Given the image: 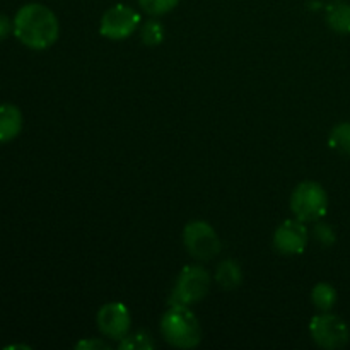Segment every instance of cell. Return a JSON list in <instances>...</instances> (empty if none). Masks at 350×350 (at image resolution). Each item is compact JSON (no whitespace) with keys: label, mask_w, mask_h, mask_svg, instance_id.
Wrapping results in <instances>:
<instances>
[{"label":"cell","mask_w":350,"mask_h":350,"mask_svg":"<svg viewBox=\"0 0 350 350\" xmlns=\"http://www.w3.org/2000/svg\"><path fill=\"white\" fill-rule=\"evenodd\" d=\"M58 34L60 24L57 16L43 3H26L14 17V36L31 50H48L58 40Z\"/></svg>","instance_id":"1"},{"label":"cell","mask_w":350,"mask_h":350,"mask_svg":"<svg viewBox=\"0 0 350 350\" xmlns=\"http://www.w3.org/2000/svg\"><path fill=\"white\" fill-rule=\"evenodd\" d=\"M163 338L176 349H195L202 342V327L193 311L183 304H171L161 318Z\"/></svg>","instance_id":"2"},{"label":"cell","mask_w":350,"mask_h":350,"mask_svg":"<svg viewBox=\"0 0 350 350\" xmlns=\"http://www.w3.org/2000/svg\"><path fill=\"white\" fill-rule=\"evenodd\" d=\"M291 211L303 222H314L328 211V195L317 181H303L291 195Z\"/></svg>","instance_id":"3"},{"label":"cell","mask_w":350,"mask_h":350,"mask_svg":"<svg viewBox=\"0 0 350 350\" xmlns=\"http://www.w3.org/2000/svg\"><path fill=\"white\" fill-rule=\"evenodd\" d=\"M208 289H211V275L207 270L200 265H187L178 273L170 303L191 306L200 303L207 296Z\"/></svg>","instance_id":"4"},{"label":"cell","mask_w":350,"mask_h":350,"mask_svg":"<svg viewBox=\"0 0 350 350\" xmlns=\"http://www.w3.org/2000/svg\"><path fill=\"white\" fill-rule=\"evenodd\" d=\"M310 334L318 347L328 350L345 347L350 338L347 323L337 314H332L330 311L311 318Z\"/></svg>","instance_id":"5"},{"label":"cell","mask_w":350,"mask_h":350,"mask_svg":"<svg viewBox=\"0 0 350 350\" xmlns=\"http://www.w3.org/2000/svg\"><path fill=\"white\" fill-rule=\"evenodd\" d=\"M183 243L187 252L200 262H208L221 252V239L208 222L193 221L185 226Z\"/></svg>","instance_id":"6"},{"label":"cell","mask_w":350,"mask_h":350,"mask_svg":"<svg viewBox=\"0 0 350 350\" xmlns=\"http://www.w3.org/2000/svg\"><path fill=\"white\" fill-rule=\"evenodd\" d=\"M139 23L140 16L139 12H135V9L118 3L103 14L101 23H99V33L108 40L122 41L135 33Z\"/></svg>","instance_id":"7"},{"label":"cell","mask_w":350,"mask_h":350,"mask_svg":"<svg viewBox=\"0 0 350 350\" xmlns=\"http://www.w3.org/2000/svg\"><path fill=\"white\" fill-rule=\"evenodd\" d=\"M96 323H98L99 332L106 338L122 340L132 328V317L125 304L108 303L99 308L98 314H96Z\"/></svg>","instance_id":"8"},{"label":"cell","mask_w":350,"mask_h":350,"mask_svg":"<svg viewBox=\"0 0 350 350\" xmlns=\"http://www.w3.org/2000/svg\"><path fill=\"white\" fill-rule=\"evenodd\" d=\"M310 232L299 219H287L273 232V246L282 255H301L306 250Z\"/></svg>","instance_id":"9"},{"label":"cell","mask_w":350,"mask_h":350,"mask_svg":"<svg viewBox=\"0 0 350 350\" xmlns=\"http://www.w3.org/2000/svg\"><path fill=\"white\" fill-rule=\"evenodd\" d=\"M23 130V113L10 103L0 105V144L16 139Z\"/></svg>","instance_id":"10"},{"label":"cell","mask_w":350,"mask_h":350,"mask_svg":"<svg viewBox=\"0 0 350 350\" xmlns=\"http://www.w3.org/2000/svg\"><path fill=\"white\" fill-rule=\"evenodd\" d=\"M327 23L335 33L350 34V3L344 0L332 2L327 7Z\"/></svg>","instance_id":"11"},{"label":"cell","mask_w":350,"mask_h":350,"mask_svg":"<svg viewBox=\"0 0 350 350\" xmlns=\"http://www.w3.org/2000/svg\"><path fill=\"white\" fill-rule=\"evenodd\" d=\"M215 280L222 289H236L241 286L243 282V270L238 262L234 260H224L219 263L217 270H215Z\"/></svg>","instance_id":"12"},{"label":"cell","mask_w":350,"mask_h":350,"mask_svg":"<svg viewBox=\"0 0 350 350\" xmlns=\"http://www.w3.org/2000/svg\"><path fill=\"white\" fill-rule=\"evenodd\" d=\"M311 301L321 313H327L337 303V291L330 284L318 282L311 291Z\"/></svg>","instance_id":"13"},{"label":"cell","mask_w":350,"mask_h":350,"mask_svg":"<svg viewBox=\"0 0 350 350\" xmlns=\"http://www.w3.org/2000/svg\"><path fill=\"white\" fill-rule=\"evenodd\" d=\"M328 144L337 152L350 156V123H338L337 126H334L328 137Z\"/></svg>","instance_id":"14"},{"label":"cell","mask_w":350,"mask_h":350,"mask_svg":"<svg viewBox=\"0 0 350 350\" xmlns=\"http://www.w3.org/2000/svg\"><path fill=\"white\" fill-rule=\"evenodd\" d=\"M140 38L147 46H157L164 40V26L156 19L146 21L140 27Z\"/></svg>","instance_id":"15"},{"label":"cell","mask_w":350,"mask_h":350,"mask_svg":"<svg viewBox=\"0 0 350 350\" xmlns=\"http://www.w3.org/2000/svg\"><path fill=\"white\" fill-rule=\"evenodd\" d=\"M122 350H150L156 347V342L152 337L144 332H137V334H129L125 338H122L118 344Z\"/></svg>","instance_id":"16"},{"label":"cell","mask_w":350,"mask_h":350,"mask_svg":"<svg viewBox=\"0 0 350 350\" xmlns=\"http://www.w3.org/2000/svg\"><path fill=\"white\" fill-rule=\"evenodd\" d=\"M178 3H180V0H139L140 9L154 17L170 14L171 10L176 9Z\"/></svg>","instance_id":"17"},{"label":"cell","mask_w":350,"mask_h":350,"mask_svg":"<svg viewBox=\"0 0 350 350\" xmlns=\"http://www.w3.org/2000/svg\"><path fill=\"white\" fill-rule=\"evenodd\" d=\"M313 234L317 241L323 246H332L335 243V231L328 224H317Z\"/></svg>","instance_id":"18"},{"label":"cell","mask_w":350,"mask_h":350,"mask_svg":"<svg viewBox=\"0 0 350 350\" xmlns=\"http://www.w3.org/2000/svg\"><path fill=\"white\" fill-rule=\"evenodd\" d=\"M10 33H14V21H10L9 17L0 14V41L5 40Z\"/></svg>","instance_id":"19"},{"label":"cell","mask_w":350,"mask_h":350,"mask_svg":"<svg viewBox=\"0 0 350 350\" xmlns=\"http://www.w3.org/2000/svg\"><path fill=\"white\" fill-rule=\"evenodd\" d=\"M75 349H109L108 344H105V342L101 340H82L79 342L77 345H75Z\"/></svg>","instance_id":"20"}]
</instances>
